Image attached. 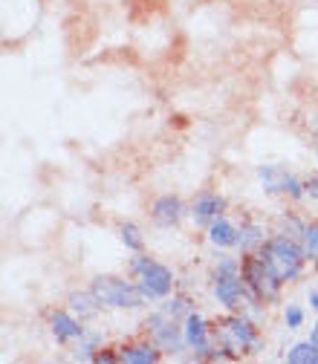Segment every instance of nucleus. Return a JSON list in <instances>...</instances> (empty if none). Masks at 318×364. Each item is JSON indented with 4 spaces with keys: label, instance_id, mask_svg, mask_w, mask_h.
<instances>
[{
    "label": "nucleus",
    "instance_id": "1",
    "mask_svg": "<svg viewBox=\"0 0 318 364\" xmlns=\"http://www.w3.org/2000/svg\"><path fill=\"white\" fill-rule=\"evenodd\" d=\"M260 257L266 260V266L284 283H289V281H296L304 272L307 252H304V246H298V243H296V237L281 234V237H272V240L263 243V246H260Z\"/></svg>",
    "mask_w": 318,
    "mask_h": 364
},
{
    "label": "nucleus",
    "instance_id": "2",
    "mask_svg": "<svg viewBox=\"0 0 318 364\" xmlns=\"http://www.w3.org/2000/svg\"><path fill=\"white\" fill-rule=\"evenodd\" d=\"M131 269L136 272L139 278V289H142V295L148 298V301H159V298H168L171 295V289H174V272L168 269V266L151 260V257H145L136 252V257L131 260Z\"/></svg>",
    "mask_w": 318,
    "mask_h": 364
},
{
    "label": "nucleus",
    "instance_id": "3",
    "mask_svg": "<svg viewBox=\"0 0 318 364\" xmlns=\"http://www.w3.org/2000/svg\"><path fill=\"white\" fill-rule=\"evenodd\" d=\"M90 289L105 306H113V309H133V306H142V301H145L139 283H131L116 275H99Z\"/></svg>",
    "mask_w": 318,
    "mask_h": 364
},
{
    "label": "nucleus",
    "instance_id": "4",
    "mask_svg": "<svg viewBox=\"0 0 318 364\" xmlns=\"http://www.w3.org/2000/svg\"><path fill=\"white\" fill-rule=\"evenodd\" d=\"M240 275H243V281H246V286H249V292H252L258 301H275V298H278V289H281L284 281H281L272 269H269L266 260H263L260 255L243 260Z\"/></svg>",
    "mask_w": 318,
    "mask_h": 364
},
{
    "label": "nucleus",
    "instance_id": "5",
    "mask_svg": "<svg viewBox=\"0 0 318 364\" xmlns=\"http://www.w3.org/2000/svg\"><path fill=\"white\" fill-rule=\"evenodd\" d=\"M148 332L154 338V344L165 353H180L185 344V330L180 327V318H174V315H168L162 309H157L151 318H148Z\"/></svg>",
    "mask_w": 318,
    "mask_h": 364
},
{
    "label": "nucleus",
    "instance_id": "6",
    "mask_svg": "<svg viewBox=\"0 0 318 364\" xmlns=\"http://www.w3.org/2000/svg\"><path fill=\"white\" fill-rule=\"evenodd\" d=\"M258 180L269 194H289V197H296V200H301L307 194L304 182H298V177H292L284 165H260Z\"/></svg>",
    "mask_w": 318,
    "mask_h": 364
},
{
    "label": "nucleus",
    "instance_id": "7",
    "mask_svg": "<svg viewBox=\"0 0 318 364\" xmlns=\"http://www.w3.org/2000/svg\"><path fill=\"white\" fill-rule=\"evenodd\" d=\"M220 335H223L226 350H234V353L249 350V347H255V342H258V332H255L252 321L240 318V315H234V318H226V321H223V330H220Z\"/></svg>",
    "mask_w": 318,
    "mask_h": 364
},
{
    "label": "nucleus",
    "instance_id": "8",
    "mask_svg": "<svg viewBox=\"0 0 318 364\" xmlns=\"http://www.w3.org/2000/svg\"><path fill=\"white\" fill-rule=\"evenodd\" d=\"M246 281L243 275H214V295L226 309H240V301L246 295Z\"/></svg>",
    "mask_w": 318,
    "mask_h": 364
},
{
    "label": "nucleus",
    "instance_id": "9",
    "mask_svg": "<svg viewBox=\"0 0 318 364\" xmlns=\"http://www.w3.org/2000/svg\"><path fill=\"white\" fill-rule=\"evenodd\" d=\"M183 217H185V205H183L180 197H174V194H162V197H157L154 205H151V220H154L159 229L177 226Z\"/></svg>",
    "mask_w": 318,
    "mask_h": 364
},
{
    "label": "nucleus",
    "instance_id": "10",
    "mask_svg": "<svg viewBox=\"0 0 318 364\" xmlns=\"http://www.w3.org/2000/svg\"><path fill=\"white\" fill-rule=\"evenodd\" d=\"M223 208H226V200L220 197V194L203 191V194H197V197H194L188 214H191V220L197 223V226H211V220H217Z\"/></svg>",
    "mask_w": 318,
    "mask_h": 364
},
{
    "label": "nucleus",
    "instance_id": "11",
    "mask_svg": "<svg viewBox=\"0 0 318 364\" xmlns=\"http://www.w3.org/2000/svg\"><path fill=\"white\" fill-rule=\"evenodd\" d=\"M185 344L197 353V356H211L214 358V347H211V338H208V327H206V321L200 318L197 312H188L185 315Z\"/></svg>",
    "mask_w": 318,
    "mask_h": 364
},
{
    "label": "nucleus",
    "instance_id": "12",
    "mask_svg": "<svg viewBox=\"0 0 318 364\" xmlns=\"http://www.w3.org/2000/svg\"><path fill=\"white\" fill-rule=\"evenodd\" d=\"M50 327H53V335L58 338V342H79V338L87 332L81 327V318H76V312H53Z\"/></svg>",
    "mask_w": 318,
    "mask_h": 364
},
{
    "label": "nucleus",
    "instance_id": "13",
    "mask_svg": "<svg viewBox=\"0 0 318 364\" xmlns=\"http://www.w3.org/2000/svg\"><path fill=\"white\" fill-rule=\"evenodd\" d=\"M208 240L217 249H232L234 240H237V229L226 220V217H217V220H211V226H208Z\"/></svg>",
    "mask_w": 318,
    "mask_h": 364
},
{
    "label": "nucleus",
    "instance_id": "14",
    "mask_svg": "<svg viewBox=\"0 0 318 364\" xmlns=\"http://www.w3.org/2000/svg\"><path fill=\"white\" fill-rule=\"evenodd\" d=\"M266 243V231H263V226H258V223H246V226H240L237 229V240H234V249H240V252H255V249H260Z\"/></svg>",
    "mask_w": 318,
    "mask_h": 364
},
{
    "label": "nucleus",
    "instance_id": "15",
    "mask_svg": "<svg viewBox=\"0 0 318 364\" xmlns=\"http://www.w3.org/2000/svg\"><path fill=\"white\" fill-rule=\"evenodd\" d=\"M102 306H105V304L95 298L93 289H90V292H72V295H69V309L76 312L79 318H95Z\"/></svg>",
    "mask_w": 318,
    "mask_h": 364
},
{
    "label": "nucleus",
    "instance_id": "16",
    "mask_svg": "<svg viewBox=\"0 0 318 364\" xmlns=\"http://www.w3.org/2000/svg\"><path fill=\"white\" fill-rule=\"evenodd\" d=\"M119 361H125V364H154L159 361V347L157 344H133V347H125L119 353Z\"/></svg>",
    "mask_w": 318,
    "mask_h": 364
},
{
    "label": "nucleus",
    "instance_id": "17",
    "mask_svg": "<svg viewBox=\"0 0 318 364\" xmlns=\"http://www.w3.org/2000/svg\"><path fill=\"white\" fill-rule=\"evenodd\" d=\"M286 361L289 364H318V342H301L296 344L289 353H286Z\"/></svg>",
    "mask_w": 318,
    "mask_h": 364
},
{
    "label": "nucleus",
    "instance_id": "18",
    "mask_svg": "<svg viewBox=\"0 0 318 364\" xmlns=\"http://www.w3.org/2000/svg\"><path fill=\"white\" fill-rule=\"evenodd\" d=\"M102 347V335L99 332H84L79 338V350H76V358L79 361H87V358H95V350Z\"/></svg>",
    "mask_w": 318,
    "mask_h": 364
},
{
    "label": "nucleus",
    "instance_id": "19",
    "mask_svg": "<svg viewBox=\"0 0 318 364\" xmlns=\"http://www.w3.org/2000/svg\"><path fill=\"white\" fill-rule=\"evenodd\" d=\"M119 237H121V243H125V246L131 249V252H142V234H139V229L133 226V223H125L119 229Z\"/></svg>",
    "mask_w": 318,
    "mask_h": 364
},
{
    "label": "nucleus",
    "instance_id": "20",
    "mask_svg": "<svg viewBox=\"0 0 318 364\" xmlns=\"http://www.w3.org/2000/svg\"><path fill=\"white\" fill-rule=\"evenodd\" d=\"M159 309H162V312H168V315H174V318H185V315L191 312V304H188V298L177 295V298H168Z\"/></svg>",
    "mask_w": 318,
    "mask_h": 364
},
{
    "label": "nucleus",
    "instance_id": "21",
    "mask_svg": "<svg viewBox=\"0 0 318 364\" xmlns=\"http://www.w3.org/2000/svg\"><path fill=\"white\" fill-rule=\"evenodd\" d=\"M304 252H307V257L310 260H318V223H310L307 229H304Z\"/></svg>",
    "mask_w": 318,
    "mask_h": 364
},
{
    "label": "nucleus",
    "instance_id": "22",
    "mask_svg": "<svg viewBox=\"0 0 318 364\" xmlns=\"http://www.w3.org/2000/svg\"><path fill=\"white\" fill-rule=\"evenodd\" d=\"M281 226H284L286 237H304V229H307V226H301L296 220V217H281Z\"/></svg>",
    "mask_w": 318,
    "mask_h": 364
},
{
    "label": "nucleus",
    "instance_id": "23",
    "mask_svg": "<svg viewBox=\"0 0 318 364\" xmlns=\"http://www.w3.org/2000/svg\"><path fill=\"white\" fill-rule=\"evenodd\" d=\"M301 324H304V309L301 306H286V327L298 330Z\"/></svg>",
    "mask_w": 318,
    "mask_h": 364
},
{
    "label": "nucleus",
    "instance_id": "24",
    "mask_svg": "<svg viewBox=\"0 0 318 364\" xmlns=\"http://www.w3.org/2000/svg\"><path fill=\"white\" fill-rule=\"evenodd\" d=\"M237 272H240V263L234 257H223L214 269V275H237Z\"/></svg>",
    "mask_w": 318,
    "mask_h": 364
},
{
    "label": "nucleus",
    "instance_id": "25",
    "mask_svg": "<svg viewBox=\"0 0 318 364\" xmlns=\"http://www.w3.org/2000/svg\"><path fill=\"white\" fill-rule=\"evenodd\" d=\"M304 191H307L310 200H318V174H312V177L304 182Z\"/></svg>",
    "mask_w": 318,
    "mask_h": 364
},
{
    "label": "nucleus",
    "instance_id": "26",
    "mask_svg": "<svg viewBox=\"0 0 318 364\" xmlns=\"http://www.w3.org/2000/svg\"><path fill=\"white\" fill-rule=\"evenodd\" d=\"M310 306L318 312V289H312V292H310Z\"/></svg>",
    "mask_w": 318,
    "mask_h": 364
},
{
    "label": "nucleus",
    "instance_id": "27",
    "mask_svg": "<svg viewBox=\"0 0 318 364\" xmlns=\"http://www.w3.org/2000/svg\"><path fill=\"white\" fill-rule=\"evenodd\" d=\"M310 338H312V342H318V324L312 327V332H310Z\"/></svg>",
    "mask_w": 318,
    "mask_h": 364
},
{
    "label": "nucleus",
    "instance_id": "28",
    "mask_svg": "<svg viewBox=\"0 0 318 364\" xmlns=\"http://www.w3.org/2000/svg\"><path fill=\"white\" fill-rule=\"evenodd\" d=\"M315 130H318V116H315Z\"/></svg>",
    "mask_w": 318,
    "mask_h": 364
},
{
    "label": "nucleus",
    "instance_id": "29",
    "mask_svg": "<svg viewBox=\"0 0 318 364\" xmlns=\"http://www.w3.org/2000/svg\"><path fill=\"white\" fill-rule=\"evenodd\" d=\"M315 156H318V148H315Z\"/></svg>",
    "mask_w": 318,
    "mask_h": 364
}]
</instances>
